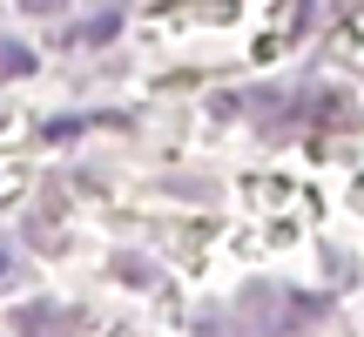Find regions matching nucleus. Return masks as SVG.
Returning a JSON list of instances; mask_svg holds the SVG:
<instances>
[{
    "label": "nucleus",
    "mask_w": 364,
    "mask_h": 337,
    "mask_svg": "<svg viewBox=\"0 0 364 337\" xmlns=\"http://www.w3.org/2000/svg\"><path fill=\"white\" fill-rule=\"evenodd\" d=\"M115 27H122L115 14H95V21H88V27H75V34H68V41H108V34H115Z\"/></svg>",
    "instance_id": "nucleus-1"
},
{
    "label": "nucleus",
    "mask_w": 364,
    "mask_h": 337,
    "mask_svg": "<svg viewBox=\"0 0 364 337\" xmlns=\"http://www.w3.org/2000/svg\"><path fill=\"white\" fill-rule=\"evenodd\" d=\"M21 7H27V14H54L61 0H21Z\"/></svg>",
    "instance_id": "nucleus-3"
},
{
    "label": "nucleus",
    "mask_w": 364,
    "mask_h": 337,
    "mask_svg": "<svg viewBox=\"0 0 364 337\" xmlns=\"http://www.w3.org/2000/svg\"><path fill=\"white\" fill-rule=\"evenodd\" d=\"M0 68H7V75H27V68H34V54H27V48H0Z\"/></svg>",
    "instance_id": "nucleus-2"
}]
</instances>
